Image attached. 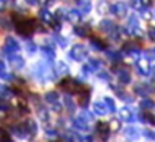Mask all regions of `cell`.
I'll return each instance as SVG.
<instances>
[{
    "instance_id": "obj_3",
    "label": "cell",
    "mask_w": 155,
    "mask_h": 142,
    "mask_svg": "<svg viewBox=\"0 0 155 142\" xmlns=\"http://www.w3.org/2000/svg\"><path fill=\"white\" fill-rule=\"evenodd\" d=\"M98 132H100V135H101V136L107 138V135H108V124L100 122V123H98Z\"/></svg>"
},
{
    "instance_id": "obj_2",
    "label": "cell",
    "mask_w": 155,
    "mask_h": 142,
    "mask_svg": "<svg viewBox=\"0 0 155 142\" xmlns=\"http://www.w3.org/2000/svg\"><path fill=\"white\" fill-rule=\"evenodd\" d=\"M60 88L64 89V91H68V92H70V94H79L81 91L85 89L82 85L76 84L75 81H72V79H63L60 82Z\"/></svg>"
},
{
    "instance_id": "obj_1",
    "label": "cell",
    "mask_w": 155,
    "mask_h": 142,
    "mask_svg": "<svg viewBox=\"0 0 155 142\" xmlns=\"http://www.w3.org/2000/svg\"><path fill=\"white\" fill-rule=\"evenodd\" d=\"M35 29V22L32 19H21L16 22V31L21 35H31Z\"/></svg>"
},
{
    "instance_id": "obj_4",
    "label": "cell",
    "mask_w": 155,
    "mask_h": 142,
    "mask_svg": "<svg viewBox=\"0 0 155 142\" xmlns=\"http://www.w3.org/2000/svg\"><path fill=\"white\" fill-rule=\"evenodd\" d=\"M59 142H60V141H59Z\"/></svg>"
}]
</instances>
